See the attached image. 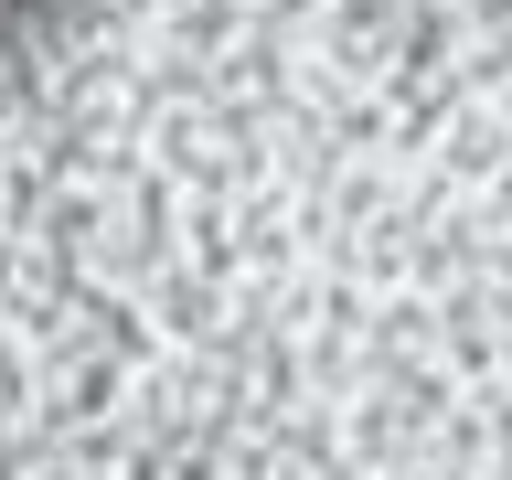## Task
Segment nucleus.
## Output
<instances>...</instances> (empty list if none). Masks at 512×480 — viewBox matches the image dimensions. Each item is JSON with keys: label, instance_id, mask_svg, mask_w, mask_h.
I'll list each match as a JSON object with an SVG mask.
<instances>
[{"label": "nucleus", "instance_id": "obj_1", "mask_svg": "<svg viewBox=\"0 0 512 480\" xmlns=\"http://www.w3.org/2000/svg\"><path fill=\"white\" fill-rule=\"evenodd\" d=\"M0 480H512V0H0Z\"/></svg>", "mask_w": 512, "mask_h": 480}]
</instances>
